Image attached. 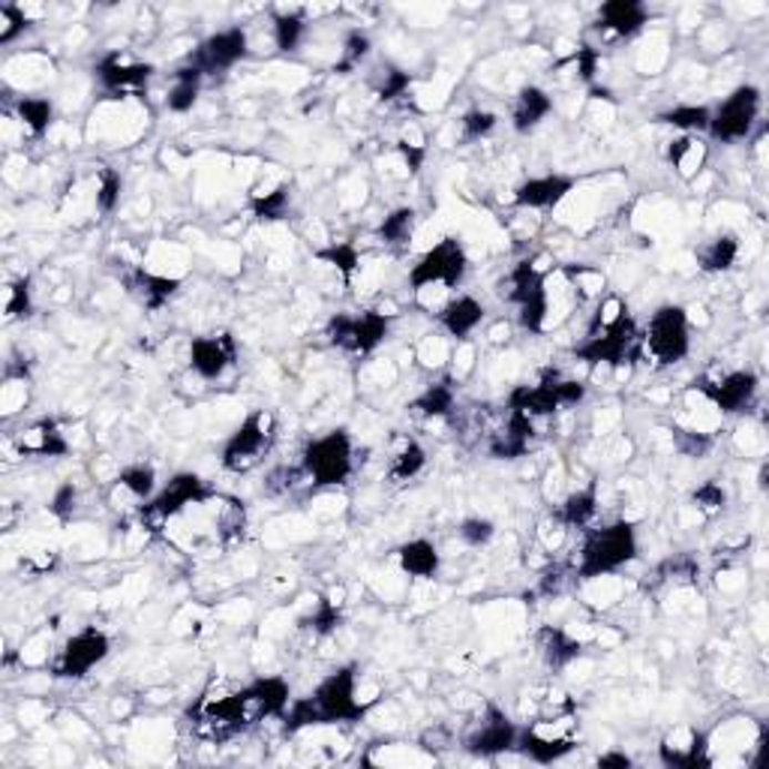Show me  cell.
I'll return each instance as SVG.
<instances>
[{
  "label": "cell",
  "instance_id": "1",
  "mask_svg": "<svg viewBox=\"0 0 769 769\" xmlns=\"http://www.w3.org/2000/svg\"><path fill=\"white\" fill-rule=\"evenodd\" d=\"M373 700L358 698V667L343 665L322 679L313 695L292 700L286 709V733L322 728V725H355L367 716Z\"/></svg>",
  "mask_w": 769,
  "mask_h": 769
},
{
  "label": "cell",
  "instance_id": "2",
  "mask_svg": "<svg viewBox=\"0 0 769 769\" xmlns=\"http://www.w3.org/2000/svg\"><path fill=\"white\" fill-rule=\"evenodd\" d=\"M637 554H640V542L631 520H616L601 529H589L577 556V577L595 580V577L616 575L619 568L635 563Z\"/></svg>",
  "mask_w": 769,
  "mask_h": 769
},
{
  "label": "cell",
  "instance_id": "3",
  "mask_svg": "<svg viewBox=\"0 0 769 769\" xmlns=\"http://www.w3.org/2000/svg\"><path fill=\"white\" fill-rule=\"evenodd\" d=\"M575 358L589 364V367H628L635 361L644 358V334L637 328L635 316L623 310L610 325L586 331L584 343L575 350Z\"/></svg>",
  "mask_w": 769,
  "mask_h": 769
},
{
  "label": "cell",
  "instance_id": "4",
  "mask_svg": "<svg viewBox=\"0 0 769 769\" xmlns=\"http://www.w3.org/2000/svg\"><path fill=\"white\" fill-rule=\"evenodd\" d=\"M301 469L316 490L325 487H343L355 473V442L346 427L322 433L310 439L301 454Z\"/></svg>",
  "mask_w": 769,
  "mask_h": 769
},
{
  "label": "cell",
  "instance_id": "5",
  "mask_svg": "<svg viewBox=\"0 0 769 769\" xmlns=\"http://www.w3.org/2000/svg\"><path fill=\"white\" fill-rule=\"evenodd\" d=\"M640 334L644 355L656 361V367H674L691 352V318L682 304H661Z\"/></svg>",
  "mask_w": 769,
  "mask_h": 769
},
{
  "label": "cell",
  "instance_id": "6",
  "mask_svg": "<svg viewBox=\"0 0 769 769\" xmlns=\"http://www.w3.org/2000/svg\"><path fill=\"white\" fill-rule=\"evenodd\" d=\"M508 292H503L505 301L517 310L520 328L529 334H542L550 318V292H547V274L538 271L533 259H524L508 271L505 280Z\"/></svg>",
  "mask_w": 769,
  "mask_h": 769
},
{
  "label": "cell",
  "instance_id": "7",
  "mask_svg": "<svg viewBox=\"0 0 769 769\" xmlns=\"http://www.w3.org/2000/svg\"><path fill=\"white\" fill-rule=\"evenodd\" d=\"M274 439H277V418H274V412L253 409L237 424L232 436L226 439V445H223V454H220L223 469L235 475L250 473L271 452Z\"/></svg>",
  "mask_w": 769,
  "mask_h": 769
},
{
  "label": "cell",
  "instance_id": "8",
  "mask_svg": "<svg viewBox=\"0 0 769 769\" xmlns=\"http://www.w3.org/2000/svg\"><path fill=\"white\" fill-rule=\"evenodd\" d=\"M469 271V256L457 237H442L439 244H433L424 256L409 267V286L415 295H424L427 289H439V292H452L463 283Z\"/></svg>",
  "mask_w": 769,
  "mask_h": 769
},
{
  "label": "cell",
  "instance_id": "9",
  "mask_svg": "<svg viewBox=\"0 0 769 769\" xmlns=\"http://www.w3.org/2000/svg\"><path fill=\"white\" fill-rule=\"evenodd\" d=\"M586 397V385L577 380H563L556 370H547L538 382H526L508 394V409L524 412L529 418H550L565 406H577Z\"/></svg>",
  "mask_w": 769,
  "mask_h": 769
},
{
  "label": "cell",
  "instance_id": "10",
  "mask_svg": "<svg viewBox=\"0 0 769 769\" xmlns=\"http://www.w3.org/2000/svg\"><path fill=\"white\" fill-rule=\"evenodd\" d=\"M760 105H763V93L758 84L733 88L709 114V139L721 144L746 142L760 118Z\"/></svg>",
  "mask_w": 769,
  "mask_h": 769
},
{
  "label": "cell",
  "instance_id": "11",
  "mask_svg": "<svg viewBox=\"0 0 769 769\" xmlns=\"http://www.w3.org/2000/svg\"><path fill=\"white\" fill-rule=\"evenodd\" d=\"M391 334V316L380 310H361V313H337L331 316L325 337L331 346L350 352V355H373Z\"/></svg>",
  "mask_w": 769,
  "mask_h": 769
},
{
  "label": "cell",
  "instance_id": "12",
  "mask_svg": "<svg viewBox=\"0 0 769 769\" xmlns=\"http://www.w3.org/2000/svg\"><path fill=\"white\" fill-rule=\"evenodd\" d=\"M211 496V487L205 478L195 473H178L172 482L165 484L163 490H156L148 503L142 505V526L144 529H163L169 520H175L190 508V505L205 503Z\"/></svg>",
  "mask_w": 769,
  "mask_h": 769
},
{
  "label": "cell",
  "instance_id": "13",
  "mask_svg": "<svg viewBox=\"0 0 769 769\" xmlns=\"http://www.w3.org/2000/svg\"><path fill=\"white\" fill-rule=\"evenodd\" d=\"M695 388L704 394V401H709L721 415H739L749 412L751 403L758 401L760 376L755 370L739 367L725 370L721 376H700L695 382Z\"/></svg>",
  "mask_w": 769,
  "mask_h": 769
},
{
  "label": "cell",
  "instance_id": "14",
  "mask_svg": "<svg viewBox=\"0 0 769 769\" xmlns=\"http://www.w3.org/2000/svg\"><path fill=\"white\" fill-rule=\"evenodd\" d=\"M577 721L568 718H550V721H535L533 728L520 730L517 737V749L524 758L535 760V763H556V760L568 758L577 749L575 737Z\"/></svg>",
  "mask_w": 769,
  "mask_h": 769
},
{
  "label": "cell",
  "instance_id": "15",
  "mask_svg": "<svg viewBox=\"0 0 769 769\" xmlns=\"http://www.w3.org/2000/svg\"><path fill=\"white\" fill-rule=\"evenodd\" d=\"M112 652V637L103 628L88 626L67 637L58 658H54L52 674L58 679H84L93 667H100Z\"/></svg>",
  "mask_w": 769,
  "mask_h": 769
},
{
  "label": "cell",
  "instance_id": "16",
  "mask_svg": "<svg viewBox=\"0 0 769 769\" xmlns=\"http://www.w3.org/2000/svg\"><path fill=\"white\" fill-rule=\"evenodd\" d=\"M246 52H250V37L241 24H232V28H223V31L211 33L199 42L186 63L208 79V75H220V72L237 67L246 58Z\"/></svg>",
  "mask_w": 769,
  "mask_h": 769
},
{
  "label": "cell",
  "instance_id": "17",
  "mask_svg": "<svg viewBox=\"0 0 769 769\" xmlns=\"http://www.w3.org/2000/svg\"><path fill=\"white\" fill-rule=\"evenodd\" d=\"M517 737H520V728L505 716L503 709L490 704L482 721L469 730L466 751L475 758H499L505 751L517 749Z\"/></svg>",
  "mask_w": 769,
  "mask_h": 769
},
{
  "label": "cell",
  "instance_id": "18",
  "mask_svg": "<svg viewBox=\"0 0 769 769\" xmlns=\"http://www.w3.org/2000/svg\"><path fill=\"white\" fill-rule=\"evenodd\" d=\"M93 75H97V82L105 93L123 97V93H142L151 82V75H154V67L133 61L127 52H109L97 61Z\"/></svg>",
  "mask_w": 769,
  "mask_h": 769
},
{
  "label": "cell",
  "instance_id": "19",
  "mask_svg": "<svg viewBox=\"0 0 769 769\" xmlns=\"http://www.w3.org/2000/svg\"><path fill=\"white\" fill-rule=\"evenodd\" d=\"M237 364V343L232 334H202L190 343V370L199 380L216 382Z\"/></svg>",
  "mask_w": 769,
  "mask_h": 769
},
{
  "label": "cell",
  "instance_id": "20",
  "mask_svg": "<svg viewBox=\"0 0 769 769\" xmlns=\"http://www.w3.org/2000/svg\"><path fill=\"white\" fill-rule=\"evenodd\" d=\"M577 181L571 175H563V172H547V175L526 178L524 184L514 186L512 205L524 208V211H550V208H559L575 193Z\"/></svg>",
  "mask_w": 769,
  "mask_h": 769
},
{
  "label": "cell",
  "instance_id": "21",
  "mask_svg": "<svg viewBox=\"0 0 769 769\" xmlns=\"http://www.w3.org/2000/svg\"><path fill=\"white\" fill-rule=\"evenodd\" d=\"M246 704V716L256 725L262 718H283L292 707V686L283 677H259L241 688Z\"/></svg>",
  "mask_w": 769,
  "mask_h": 769
},
{
  "label": "cell",
  "instance_id": "22",
  "mask_svg": "<svg viewBox=\"0 0 769 769\" xmlns=\"http://www.w3.org/2000/svg\"><path fill=\"white\" fill-rule=\"evenodd\" d=\"M658 758L665 767L674 769L709 767L707 733L698 728H677L658 746Z\"/></svg>",
  "mask_w": 769,
  "mask_h": 769
},
{
  "label": "cell",
  "instance_id": "23",
  "mask_svg": "<svg viewBox=\"0 0 769 769\" xmlns=\"http://www.w3.org/2000/svg\"><path fill=\"white\" fill-rule=\"evenodd\" d=\"M649 10L640 0H607L598 7V31L610 33L616 40H631L647 28Z\"/></svg>",
  "mask_w": 769,
  "mask_h": 769
},
{
  "label": "cell",
  "instance_id": "24",
  "mask_svg": "<svg viewBox=\"0 0 769 769\" xmlns=\"http://www.w3.org/2000/svg\"><path fill=\"white\" fill-rule=\"evenodd\" d=\"M484 318H487V310L478 297L473 295H457L452 301H445L436 313V322L442 325V331L454 340H466L469 334L482 328Z\"/></svg>",
  "mask_w": 769,
  "mask_h": 769
},
{
  "label": "cell",
  "instance_id": "25",
  "mask_svg": "<svg viewBox=\"0 0 769 769\" xmlns=\"http://www.w3.org/2000/svg\"><path fill=\"white\" fill-rule=\"evenodd\" d=\"M554 114V97L544 91L542 84H524L512 103L514 133L529 135Z\"/></svg>",
  "mask_w": 769,
  "mask_h": 769
},
{
  "label": "cell",
  "instance_id": "26",
  "mask_svg": "<svg viewBox=\"0 0 769 769\" xmlns=\"http://www.w3.org/2000/svg\"><path fill=\"white\" fill-rule=\"evenodd\" d=\"M535 647H538V656L544 658V665L550 670H565V667L575 665L577 658L584 656V644L571 631H565L559 626L538 628Z\"/></svg>",
  "mask_w": 769,
  "mask_h": 769
},
{
  "label": "cell",
  "instance_id": "27",
  "mask_svg": "<svg viewBox=\"0 0 769 769\" xmlns=\"http://www.w3.org/2000/svg\"><path fill=\"white\" fill-rule=\"evenodd\" d=\"M16 448H19V454H33V457H67L70 442L58 427V421L42 418L28 431H21V436L16 439Z\"/></svg>",
  "mask_w": 769,
  "mask_h": 769
},
{
  "label": "cell",
  "instance_id": "28",
  "mask_svg": "<svg viewBox=\"0 0 769 769\" xmlns=\"http://www.w3.org/2000/svg\"><path fill=\"white\" fill-rule=\"evenodd\" d=\"M397 565L403 575L415 577V580H433L439 577L442 554L431 538H409L397 547Z\"/></svg>",
  "mask_w": 769,
  "mask_h": 769
},
{
  "label": "cell",
  "instance_id": "29",
  "mask_svg": "<svg viewBox=\"0 0 769 769\" xmlns=\"http://www.w3.org/2000/svg\"><path fill=\"white\" fill-rule=\"evenodd\" d=\"M127 289H130L148 310H160L181 292V280L165 277V274H154V271H144V267H135V271L127 274Z\"/></svg>",
  "mask_w": 769,
  "mask_h": 769
},
{
  "label": "cell",
  "instance_id": "30",
  "mask_svg": "<svg viewBox=\"0 0 769 769\" xmlns=\"http://www.w3.org/2000/svg\"><path fill=\"white\" fill-rule=\"evenodd\" d=\"M598 514V484L589 482L586 487H577L556 505V520L568 529H586Z\"/></svg>",
  "mask_w": 769,
  "mask_h": 769
},
{
  "label": "cell",
  "instance_id": "31",
  "mask_svg": "<svg viewBox=\"0 0 769 769\" xmlns=\"http://www.w3.org/2000/svg\"><path fill=\"white\" fill-rule=\"evenodd\" d=\"M289 199L292 193H289L286 178H274V181H265V186L250 190V211L262 223H277V220H286Z\"/></svg>",
  "mask_w": 769,
  "mask_h": 769
},
{
  "label": "cell",
  "instance_id": "32",
  "mask_svg": "<svg viewBox=\"0 0 769 769\" xmlns=\"http://www.w3.org/2000/svg\"><path fill=\"white\" fill-rule=\"evenodd\" d=\"M709 156V144L700 142L698 135H677L667 144V163L677 169L682 181H695L704 172Z\"/></svg>",
  "mask_w": 769,
  "mask_h": 769
},
{
  "label": "cell",
  "instance_id": "33",
  "mask_svg": "<svg viewBox=\"0 0 769 769\" xmlns=\"http://www.w3.org/2000/svg\"><path fill=\"white\" fill-rule=\"evenodd\" d=\"M202 84H205V75L184 63L172 72V84H169V93H165V109L175 114L193 112V105L199 103L202 97Z\"/></svg>",
  "mask_w": 769,
  "mask_h": 769
},
{
  "label": "cell",
  "instance_id": "34",
  "mask_svg": "<svg viewBox=\"0 0 769 769\" xmlns=\"http://www.w3.org/2000/svg\"><path fill=\"white\" fill-rule=\"evenodd\" d=\"M739 259V241L737 235L730 232H721V235L709 237L707 244L698 250V267L704 274H725L730 267L737 265Z\"/></svg>",
  "mask_w": 769,
  "mask_h": 769
},
{
  "label": "cell",
  "instance_id": "35",
  "mask_svg": "<svg viewBox=\"0 0 769 769\" xmlns=\"http://www.w3.org/2000/svg\"><path fill=\"white\" fill-rule=\"evenodd\" d=\"M415 229H418V211L409 205L394 208L380 226H376V237H380L385 246H394V250H403V246L412 244L415 237Z\"/></svg>",
  "mask_w": 769,
  "mask_h": 769
},
{
  "label": "cell",
  "instance_id": "36",
  "mask_svg": "<svg viewBox=\"0 0 769 769\" xmlns=\"http://www.w3.org/2000/svg\"><path fill=\"white\" fill-rule=\"evenodd\" d=\"M271 33L280 52H295L297 45L307 37V12L304 10H283L274 12L271 19Z\"/></svg>",
  "mask_w": 769,
  "mask_h": 769
},
{
  "label": "cell",
  "instance_id": "37",
  "mask_svg": "<svg viewBox=\"0 0 769 769\" xmlns=\"http://www.w3.org/2000/svg\"><path fill=\"white\" fill-rule=\"evenodd\" d=\"M709 114H712L709 105L679 103L674 105V109H667V112L658 114V121L667 123V127H674V130H679V135H700L709 130Z\"/></svg>",
  "mask_w": 769,
  "mask_h": 769
},
{
  "label": "cell",
  "instance_id": "38",
  "mask_svg": "<svg viewBox=\"0 0 769 769\" xmlns=\"http://www.w3.org/2000/svg\"><path fill=\"white\" fill-rule=\"evenodd\" d=\"M16 114H19L21 127H24L33 139H42V135L52 130L54 103L49 97H21L19 103H16Z\"/></svg>",
  "mask_w": 769,
  "mask_h": 769
},
{
  "label": "cell",
  "instance_id": "39",
  "mask_svg": "<svg viewBox=\"0 0 769 769\" xmlns=\"http://www.w3.org/2000/svg\"><path fill=\"white\" fill-rule=\"evenodd\" d=\"M424 466H427V452L421 448V442L406 439L401 448L394 452V457H391L388 482L391 484L412 482V478H418V475L424 473Z\"/></svg>",
  "mask_w": 769,
  "mask_h": 769
},
{
  "label": "cell",
  "instance_id": "40",
  "mask_svg": "<svg viewBox=\"0 0 769 769\" xmlns=\"http://www.w3.org/2000/svg\"><path fill=\"white\" fill-rule=\"evenodd\" d=\"M313 256H316L318 262H325V265L334 267L340 277H343V283L352 286V280H355V274H358V267H361V250L352 244V241H340V244L322 246V250H316Z\"/></svg>",
  "mask_w": 769,
  "mask_h": 769
},
{
  "label": "cell",
  "instance_id": "41",
  "mask_svg": "<svg viewBox=\"0 0 769 769\" xmlns=\"http://www.w3.org/2000/svg\"><path fill=\"white\" fill-rule=\"evenodd\" d=\"M454 385L452 382H436L431 388H424L412 403V409H418L424 418H448L454 412Z\"/></svg>",
  "mask_w": 769,
  "mask_h": 769
},
{
  "label": "cell",
  "instance_id": "42",
  "mask_svg": "<svg viewBox=\"0 0 769 769\" xmlns=\"http://www.w3.org/2000/svg\"><path fill=\"white\" fill-rule=\"evenodd\" d=\"M118 487L127 490L139 503H148L156 493V469L148 463H130L118 473Z\"/></svg>",
  "mask_w": 769,
  "mask_h": 769
},
{
  "label": "cell",
  "instance_id": "43",
  "mask_svg": "<svg viewBox=\"0 0 769 769\" xmlns=\"http://www.w3.org/2000/svg\"><path fill=\"white\" fill-rule=\"evenodd\" d=\"M370 49H373V40H370L367 31H361V28H355V31L346 33V40H343V49H340V58L337 63H334V70L337 72H352L358 70L361 63L367 61Z\"/></svg>",
  "mask_w": 769,
  "mask_h": 769
},
{
  "label": "cell",
  "instance_id": "44",
  "mask_svg": "<svg viewBox=\"0 0 769 769\" xmlns=\"http://www.w3.org/2000/svg\"><path fill=\"white\" fill-rule=\"evenodd\" d=\"M563 277L571 283L575 289H580L584 297H601L605 295L607 277L601 274V267L595 265H565Z\"/></svg>",
  "mask_w": 769,
  "mask_h": 769
},
{
  "label": "cell",
  "instance_id": "45",
  "mask_svg": "<svg viewBox=\"0 0 769 769\" xmlns=\"http://www.w3.org/2000/svg\"><path fill=\"white\" fill-rule=\"evenodd\" d=\"M3 313L7 318H28L33 313L31 277H19L3 289Z\"/></svg>",
  "mask_w": 769,
  "mask_h": 769
},
{
  "label": "cell",
  "instance_id": "46",
  "mask_svg": "<svg viewBox=\"0 0 769 769\" xmlns=\"http://www.w3.org/2000/svg\"><path fill=\"white\" fill-rule=\"evenodd\" d=\"M121 193H123V178L118 169L112 165H103L100 169V178H97V208L103 214H112L121 205Z\"/></svg>",
  "mask_w": 769,
  "mask_h": 769
},
{
  "label": "cell",
  "instance_id": "47",
  "mask_svg": "<svg viewBox=\"0 0 769 769\" xmlns=\"http://www.w3.org/2000/svg\"><path fill=\"white\" fill-rule=\"evenodd\" d=\"M340 623H343V607H340V601H334V598H318L316 607H313V614H310V628H313V635L316 637H331L334 631L340 628Z\"/></svg>",
  "mask_w": 769,
  "mask_h": 769
},
{
  "label": "cell",
  "instance_id": "48",
  "mask_svg": "<svg viewBox=\"0 0 769 769\" xmlns=\"http://www.w3.org/2000/svg\"><path fill=\"white\" fill-rule=\"evenodd\" d=\"M499 127V114L490 109H473L461 118V139L463 142H482Z\"/></svg>",
  "mask_w": 769,
  "mask_h": 769
},
{
  "label": "cell",
  "instance_id": "49",
  "mask_svg": "<svg viewBox=\"0 0 769 769\" xmlns=\"http://www.w3.org/2000/svg\"><path fill=\"white\" fill-rule=\"evenodd\" d=\"M457 535L466 547H487V544L496 538V524L490 517H482V514H473V517H463L461 526H457Z\"/></svg>",
  "mask_w": 769,
  "mask_h": 769
},
{
  "label": "cell",
  "instance_id": "50",
  "mask_svg": "<svg viewBox=\"0 0 769 769\" xmlns=\"http://www.w3.org/2000/svg\"><path fill=\"white\" fill-rule=\"evenodd\" d=\"M31 28L28 12L19 3H0V45H10Z\"/></svg>",
  "mask_w": 769,
  "mask_h": 769
},
{
  "label": "cell",
  "instance_id": "51",
  "mask_svg": "<svg viewBox=\"0 0 769 769\" xmlns=\"http://www.w3.org/2000/svg\"><path fill=\"white\" fill-rule=\"evenodd\" d=\"M49 512H52L54 520L61 524H70L75 512H79V487L72 482H63L58 490L52 493V503H49Z\"/></svg>",
  "mask_w": 769,
  "mask_h": 769
},
{
  "label": "cell",
  "instance_id": "52",
  "mask_svg": "<svg viewBox=\"0 0 769 769\" xmlns=\"http://www.w3.org/2000/svg\"><path fill=\"white\" fill-rule=\"evenodd\" d=\"M691 503H695V508H700V512L707 514V517H712V514L725 512V505H728V493H725L721 484L704 482L698 490L691 493Z\"/></svg>",
  "mask_w": 769,
  "mask_h": 769
},
{
  "label": "cell",
  "instance_id": "53",
  "mask_svg": "<svg viewBox=\"0 0 769 769\" xmlns=\"http://www.w3.org/2000/svg\"><path fill=\"white\" fill-rule=\"evenodd\" d=\"M412 84V75L406 70H388L385 72V79H382V84L376 88V93H380V100H385V103H391V100H397V97H403V93L409 91Z\"/></svg>",
  "mask_w": 769,
  "mask_h": 769
},
{
  "label": "cell",
  "instance_id": "54",
  "mask_svg": "<svg viewBox=\"0 0 769 769\" xmlns=\"http://www.w3.org/2000/svg\"><path fill=\"white\" fill-rule=\"evenodd\" d=\"M568 63H575L580 82H586L589 88H593L595 72H598V49H593V45H580V49L568 58Z\"/></svg>",
  "mask_w": 769,
  "mask_h": 769
},
{
  "label": "cell",
  "instance_id": "55",
  "mask_svg": "<svg viewBox=\"0 0 769 769\" xmlns=\"http://www.w3.org/2000/svg\"><path fill=\"white\" fill-rule=\"evenodd\" d=\"M397 151H401L406 165H409V172H421V165H424V160H427V148H424V144L397 142Z\"/></svg>",
  "mask_w": 769,
  "mask_h": 769
},
{
  "label": "cell",
  "instance_id": "56",
  "mask_svg": "<svg viewBox=\"0 0 769 769\" xmlns=\"http://www.w3.org/2000/svg\"><path fill=\"white\" fill-rule=\"evenodd\" d=\"M598 767H623V769H628V767H631V758H628L626 751H605V755H598Z\"/></svg>",
  "mask_w": 769,
  "mask_h": 769
}]
</instances>
